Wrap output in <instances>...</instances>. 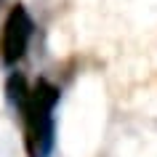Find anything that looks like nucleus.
<instances>
[{
    "instance_id": "1",
    "label": "nucleus",
    "mask_w": 157,
    "mask_h": 157,
    "mask_svg": "<svg viewBox=\"0 0 157 157\" xmlns=\"http://www.w3.org/2000/svg\"><path fill=\"white\" fill-rule=\"evenodd\" d=\"M56 85L40 77L29 91L24 109H21V123H24V149L27 157H51L53 141H56V128H53V109L59 104Z\"/></svg>"
},
{
    "instance_id": "2",
    "label": "nucleus",
    "mask_w": 157,
    "mask_h": 157,
    "mask_svg": "<svg viewBox=\"0 0 157 157\" xmlns=\"http://www.w3.org/2000/svg\"><path fill=\"white\" fill-rule=\"evenodd\" d=\"M32 32H35V21L29 16V11L21 3H16L0 27V61L6 67H13L27 53Z\"/></svg>"
},
{
    "instance_id": "3",
    "label": "nucleus",
    "mask_w": 157,
    "mask_h": 157,
    "mask_svg": "<svg viewBox=\"0 0 157 157\" xmlns=\"http://www.w3.org/2000/svg\"><path fill=\"white\" fill-rule=\"evenodd\" d=\"M29 83H27V77L21 72H13V75H8V80H6V99H8V104L11 107H16L19 112L24 109V104H27V99H29Z\"/></svg>"
},
{
    "instance_id": "4",
    "label": "nucleus",
    "mask_w": 157,
    "mask_h": 157,
    "mask_svg": "<svg viewBox=\"0 0 157 157\" xmlns=\"http://www.w3.org/2000/svg\"><path fill=\"white\" fill-rule=\"evenodd\" d=\"M0 3H3V0H0Z\"/></svg>"
}]
</instances>
